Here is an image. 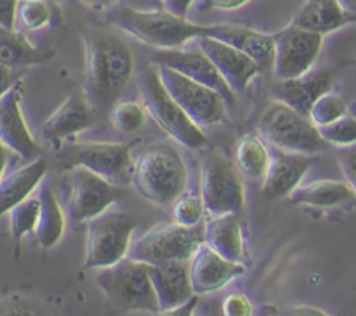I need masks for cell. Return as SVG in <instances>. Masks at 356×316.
Wrapping results in <instances>:
<instances>
[{"label": "cell", "instance_id": "ffe728a7", "mask_svg": "<svg viewBox=\"0 0 356 316\" xmlns=\"http://www.w3.org/2000/svg\"><path fill=\"white\" fill-rule=\"evenodd\" d=\"M334 83V75L329 69H312L301 76L278 80L271 96L277 101L289 104L299 113L308 115L320 96L329 92Z\"/></svg>", "mask_w": 356, "mask_h": 316}, {"label": "cell", "instance_id": "e575fe53", "mask_svg": "<svg viewBox=\"0 0 356 316\" xmlns=\"http://www.w3.org/2000/svg\"><path fill=\"white\" fill-rule=\"evenodd\" d=\"M205 212L204 200L198 197H193V194H181L176 201H174L172 207V217L174 221L179 222L183 226H197L200 222L202 215Z\"/></svg>", "mask_w": 356, "mask_h": 316}, {"label": "cell", "instance_id": "8992f818", "mask_svg": "<svg viewBox=\"0 0 356 316\" xmlns=\"http://www.w3.org/2000/svg\"><path fill=\"white\" fill-rule=\"evenodd\" d=\"M257 128L264 141L284 151L312 155L330 146L308 115L299 113L282 101H275L263 111Z\"/></svg>", "mask_w": 356, "mask_h": 316}, {"label": "cell", "instance_id": "9c48e42d", "mask_svg": "<svg viewBox=\"0 0 356 316\" xmlns=\"http://www.w3.org/2000/svg\"><path fill=\"white\" fill-rule=\"evenodd\" d=\"M159 66L160 78L167 92L176 99V103L188 113V117L200 127L214 125L225 120L226 101L212 87L204 85L169 66Z\"/></svg>", "mask_w": 356, "mask_h": 316}, {"label": "cell", "instance_id": "4dcf8cb0", "mask_svg": "<svg viewBox=\"0 0 356 316\" xmlns=\"http://www.w3.org/2000/svg\"><path fill=\"white\" fill-rule=\"evenodd\" d=\"M51 7L47 0H19L16 10V24L23 31H35L51 21Z\"/></svg>", "mask_w": 356, "mask_h": 316}, {"label": "cell", "instance_id": "5b68a950", "mask_svg": "<svg viewBox=\"0 0 356 316\" xmlns=\"http://www.w3.org/2000/svg\"><path fill=\"white\" fill-rule=\"evenodd\" d=\"M96 283L117 308L127 311H160L148 264L141 260L127 256L117 264L101 267L96 274Z\"/></svg>", "mask_w": 356, "mask_h": 316}, {"label": "cell", "instance_id": "83f0119b", "mask_svg": "<svg viewBox=\"0 0 356 316\" xmlns=\"http://www.w3.org/2000/svg\"><path fill=\"white\" fill-rule=\"evenodd\" d=\"M38 197H40L42 207L35 235H37L40 247H44V249H52V247L63 238V233H65V212H63L61 205H59L58 198L54 197V193H52L49 184H44V186H42Z\"/></svg>", "mask_w": 356, "mask_h": 316}, {"label": "cell", "instance_id": "bcb514c9", "mask_svg": "<svg viewBox=\"0 0 356 316\" xmlns=\"http://www.w3.org/2000/svg\"><path fill=\"white\" fill-rule=\"evenodd\" d=\"M341 2H343V6L356 17V0H341Z\"/></svg>", "mask_w": 356, "mask_h": 316}, {"label": "cell", "instance_id": "8d00e7d4", "mask_svg": "<svg viewBox=\"0 0 356 316\" xmlns=\"http://www.w3.org/2000/svg\"><path fill=\"white\" fill-rule=\"evenodd\" d=\"M222 313L226 316H249L252 315V304L243 294H232L222 304Z\"/></svg>", "mask_w": 356, "mask_h": 316}, {"label": "cell", "instance_id": "9a60e30c", "mask_svg": "<svg viewBox=\"0 0 356 316\" xmlns=\"http://www.w3.org/2000/svg\"><path fill=\"white\" fill-rule=\"evenodd\" d=\"M195 42H197L198 49L214 63L222 78L228 82V85L235 92L245 90V87L252 82L254 76L261 72L259 65L249 54L233 47L228 42L219 40L211 35L195 38Z\"/></svg>", "mask_w": 356, "mask_h": 316}, {"label": "cell", "instance_id": "6da1fadb", "mask_svg": "<svg viewBox=\"0 0 356 316\" xmlns=\"http://www.w3.org/2000/svg\"><path fill=\"white\" fill-rule=\"evenodd\" d=\"M86 51V94L97 111L115 106V101L134 75V56L120 37L89 28L82 33Z\"/></svg>", "mask_w": 356, "mask_h": 316}, {"label": "cell", "instance_id": "d4e9b609", "mask_svg": "<svg viewBox=\"0 0 356 316\" xmlns=\"http://www.w3.org/2000/svg\"><path fill=\"white\" fill-rule=\"evenodd\" d=\"M204 242L229 260L243 259V236L235 212L211 215L204 228Z\"/></svg>", "mask_w": 356, "mask_h": 316}, {"label": "cell", "instance_id": "f35d334b", "mask_svg": "<svg viewBox=\"0 0 356 316\" xmlns=\"http://www.w3.org/2000/svg\"><path fill=\"white\" fill-rule=\"evenodd\" d=\"M249 0H205L202 9H218V10H235L243 7Z\"/></svg>", "mask_w": 356, "mask_h": 316}, {"label": "cell", "instance_id": "4316f807", "mask_svg": "<svg viewBox=\"0 0 356 316\" xmlns=\"http://www.w3.org/2000/svg\"><path fill=\"white\" fill-rule=\"evenodd\" d=\"M51 54L35 47L23 31L0 26V63L9 68L40 65L49 61Z\"/></svg>", "mask_w": 356, "mask_h": 316}, {"label": "cell", "instance_id": "60d3db41", "mask_svg": "<svg viewBox=\"0 0 356 316\" xmlns=\"http://www.w3.org/2000/svg\"><path fill=\"white\" fill-rule=\"evenodd\" d=\"M195 0H163V9L170 10V13L177 14V16L186 17L188 10L193 6Z\"/></svg>", "mask_w": 356, "mask_h": 316}, {"label": "cell", "instance_id": "ba28073f", "mask_svg": "<svg viewBox=\"0 0 356 316\" xmlns=\"http://www.w3.org/2000/svg\"><path fill=\"white\" fill-rule=\"evenodd\" d=\"M204 242V233L197 226H183L179 222L159 224L131 245L129 257L145 264H159L165 260H190L198 245Z\"/></svg>", "mask_w": 356, "mask_h": 316}, {"label": "cell", "instance_id": "30bf717a", "mask_svg": "<svg viewBox=\"0 0 356 316\" xmlns=\"http://www.w3.org/2000/svg\"><path fill=\"white\" fill-rule=\"evenodd\" d=\"M202 200L211 215L240 212L245 191L238 172L226 156L211 151L202 163Z\"/></svg>", "mask_w": 356, "mask_h": 316}, {"label": "cell", "instance_id": "1f68e13d", "mask_svg": "<svg viewBox=\"0 0 356 316\" xmlns=\"http://www.w3.org/2000/svg\"><path fill=\"white\" fill-rule=\"evenodd\" d=\"M146 110L143 104L132 103V101H122L115 103L111 108V124L117 131L124 134H132L145 125Z\"/></svg>", "mask_w": 356, "mask_h": 316}, {"label": "cell", "instance_id": "f6af8a7d", "mask_svg": "<svg viewBox=\"0 0 356 316\" xmlns=\"http://www.w3.org/2000/svg\"><path fill=\"white\" fill-rule=\"evenodd\" d=\"M291 315H325V313L315 308H294L291 311Z\"/></svg>", "mask_w": 356, "mask_h": 316}, {"label": "cell", "instance_id": "603a6c76", "mask_svg": "<svg viewBox=\"0 0 356 316\" xmlns=\"http://www.w3.org/2000/svg\"><path fill=\"white\" fill-rule=\"evenodd\" d=\"M355 21L356 17L343 6L341 0H306L292 23L305 30L327 35Z\"/></svg>", "mask_w": 356, "mask_h": 316}, {"label": "cell", "instance_id": "7bdbcfd3", "mask_svg": "<svg viewBox=\"0 0 356 316\" xmlns=\"http://www.w3.org/2000/svg\"><path fill=\"white\" fill-rule=\"evenodd\" d=\"M9 155H10V149L0 141V181H2L3 174H6V167L7 162H9Z\"/></svg>", "mask_w": 356, "mask_h": 316}, {"label": "cell", "instance_id": "3957f363", "mask_svg": "<svg viewBox=\"0 0 356 316\" xmlns=\"http://www.w3.org/2000/svg\"><path fill=\"white\" fill-rule=\"evenodd\" d=\"M186 183V163L174 146H155L136 162L132 184L141 197L160 207L174 203L184 193Z\"/></svg>", "mask_w": 356, "mask_h": 316}, {"label": "cell", "instance_id": "cb8c5ba5", "mask_svg": "<svg viewBox=\"0 0 356 316\" xmlns=\"http://www.w3.org/2000/svg\"><path fill=\"white\" fill-rule=\"evenodd\" d=\"M45 172H47V162L44 158H35L28 165L7 174L0 181V217L9 214L13 207L19 201L26 200L35 188L42 183Z\"/></svg>", "mask_w": 356, "mask_h": 316}, {"label": "cell", "instance_id": "277c9868", "mask_svg": "<svg viewBox=\"0 0 356 316\" xmlns=\"http://www.w3.org/2000/svg\"><path fill=\"white\" fill-rule=\"evenodd\" d=\"M139 96L145 106L146 113L152 115L153 120L160 125V128L167 132L172 139L186 148L198 149L207 146V135L202 132L200 125L195 124L186 111L176 103L172 96L167 92L162 78H160L159 66L152 63V66L145 68L138 78Z\"/></svg>", "mask_w": 356, "mask_h": 316}, {"label": "cell", "instance_id": "484cf974", "mask_svg": "<svg viewBox=\"0 0 356 316\" xmlns=\"http://www.w3.org/2000/svg\"><path fill=\"white\" fill-rule=\"evenodd\" d=\"M356 193L353 188L343 181H315L306 186H298L289 198L296 205H312V207H336L344 201L353 200Z\"/></svg>", "mask_w": 356, "mask_h": 316}, {"label": "cell", "instance_id": "b9f144b4", "mask_svg": "<svg viewBox=\"0 0 356 316\" xmlns=\"http://www.w3.org/2000/svg\"><path fill=\"white\" fill-rule=\"evenodd\" d=\"M125 6L139 10L163 9V0H124Z\"/></svg>", "mask_w": 356, "mask_h": 316}, {"label": "cell", "instance_id": "2e32d148", "mask_svg": "<svg viewBox=\"0 0 356 316\" xmlns=\"http://www.w3.org/2000/svg\"><path fill=\"white\" fill-rule=\"evenodd\" d=\"M23 80H17L2 97H0V141L21 158L38 156L40 148L28 128L21 111Z\"/></svg>", "mask_w": 356, "mask_h": 316}, {"label": "cell", "instance_id": "ac0fdd59", "mask_svg": "<svg viewBox=\"0 0 356 316\" xmlns=\"http://www.w3.org/2000/svg\"><path fill=\"white\" fill-rule=\"evenodd\" d=\"M96 111L97 110L89 101L86 90L83 92L75 90L45 120L44 127H42V138L49 142H56L87 131L96 124Z\"/></svg>", "mask_w": 356, "mask_h": 316}, {"label": "cell", "instance_id": "8fae6325", "mask_svg": "<svg viewBox=\"0 0 356 316\" xmlns=\"http://www.w3.org/2000/svg\"><path fill=\"white\" fill-rule=\"evenodd\" d=\"M275 37L273 73L277 80L294 78L312 72L322 52L323 35L291 23Z\"/></svg>", "mask_w": 356, "mask_h": 316}, {"label": "cell", "instance_id": "ee69618b", "mask_svg": "<svg viewBox=\"0 0 356 316\" xmlns=\"http://www.w3.org/2000/svg\"><path fill=\"white\" fill-rule=\"evenodd\" d=\"M87 6L96 7V9H106V7H113L117 0H82Z\"/></svg>", "mask_w": 356, "mask_h": 316}, {"label": "cell", "instance_id": "7402d4cb", "mask_svg": "<svg viewBox=\"0 0 356 316\" xmlns=\"http://www.w3.org/2000/svg\"><path fill=\"white\" fill-rule=\"evenodd\" d=\"M211 37L225 40L233 47L249 54L259 65L261 69L273 68L275 61V37L236 24H216Z\"/></svg>", "mask_w": 356, "mask_h": 316}, {"label": "cell", "instance_id": "d6986e66", "mask_svg": "<svg viewBox=\"0 0 356 316\" xmlns=\"http://www.w3.org/2000/svg\"><path fill=\"white\" fill-rule=\"evenodd\" d=\"M153 288L159 297L160 311H167L186 304L193 297V285L190 278L188 260H165L159 264H148Z\"/></svg>", "mask_w": 356, "mask_h": 316}, {"label": "cell", "instance_id": "d590c367", "mask_svg": "<svg viewBox=\"0 0 356 316\" xmlns=\"http://www.w3.org/2000/svg\"><path fill=\"white\" fill-rule=\"evenodd\" d=\"M337 160H339L344 177H346V183L353 188L356 193V142L350 146H343L337 153Z\"/></svg>", "mask_w": 356, "mask_h": 316}, {"label": "cell", "instance_id": "f1b7e54d", "mask_svg": "<svg viewBox=\"0 0 356 316\" xmlns=\"http://www.w3.org/2000/svg\"><path fill=\"white\" fill-rule=\"evenodd\" d=\"M236 165L249 179H264L270 167V153L261 139L256 135H243L236 146Z\"/></svg>", "mask_w": 356, "mask_h": 316}, {"label": "cell", "instance_id": "4fadbf2b", "mask_svg": "<svg viewBox=\"0 0 356 316\" xmlns=\"http://www.w3.org/2000/svg\"><path fill=\"white\" fill-rule=\"evenodd\" d=\"M73 167H87L110 183L127 186L134 179L136 163L124 142H86L73 149L70 169Z\"/></svg>", "mask_w": 356, "mask_h": 316}, {"label": "cell", "instance_id": "52a82bcc", "mask_svg": "<svg viewBox=\"0 0 356 316\" xmlns=\"http://www.w3.org/2000/svg\"><path fill=\"white\" fill-rule=\"evenodd\" d=\"M136 224L138 221L134 215L110 208L87 221V252L83 266L87 269H101L127 257Z\"/></svg>", "mask_w": 356, "mask_h": 316}, {"label": "cell", "instance_id": "7a4b0ae2", "mask_svg": "<svg viewBox=\"0 0 356 316\" xmlns=\"http://www.w3.org/2000/svg\"><path fill=\"white\" fill-rule=\"evenodd\" d=\"M110 21L118 30L127 31L143 44L155 49H179L186 42L211 35L216 24H195L186 17L167 9L139 10L120 6L110 14Z\"/></svg>", "mask_w": 356, "mask_h": 316}, {"label": "cell", "instance_id": "44dd1931", "mask_svg": "<svg viewBox=\"0 0 356 316\" xmlns=\"http://www.w3.org/2000/svg\"><path fill=\"white\" fill-rule=\"evenodd\" d=\"M312 167L305 153L277 149L263 179V194L266 198L289 197L301 184V179Z\"/></svg>", "mask_w": 356, "mask_h": 316}, {"label": "cell", "instance_id": "e0dca14e", "mask_svg": "<svg viewBox=\"0 0 356 316\" xmlns=\"http://www.w3.org/2000/svg\"><path fill=\"white\" fill-rule=\"evenodd\" d=\"M243 273V264L229 260L202 242L190 259V278L197 295L221 290Z\"/></svg>", "mask_w": 356, "mask_h": 316}, {"label": "cell", "instance_id": "f546056e", "mask_svg": "<svg viewBox=\"0 0 356 316\" xmlns=\"http://www.w3.org/2000/svg\"><path fill=\"white\" fill-rule=\"evenodd\" d=\"M40 197H28L26 200L19 201L16 207L9 210L10 235L14 242H21L24 235L33 233L37 229L38 217H40Z\"/></svg>", "mask_w": 356, "mask_h": 316}, {"label": "cell", "instance_id": "d6a6232c", "mask_svg": "<svg viewBox=\"0 0 356 316\" xmlns=\"http://www.w3.org/2000/svg\"><path fill=\"white\" fill-rule=\"evenodd\" d=\"M344 115H348L346 103H344L343 97L330 92V90L320 96L312 106V111H309V118H312L316 127L332 124V122L339 120Z\"/></svg>", "mask_w": 356, "mask_h": 316}, {"label": "cell", "instance_id": "836d02e7", "mask_svg": "<svg viewBox=\"0 0 356 316\" xmlns=\"http://www.w3.org/2000/svg\"><path fill=\"white\" fill-rule=\"evenodd\" d=\"M320 134L329 144L334 146H350L356 142V118L351 115H344L339 120L332 122L329 125L318 127Z\"/></svg>", "mask_w": 356, "mask_h": 316}, {"label": "cell", "instance_id": "7c38bea8", "mask_svg": "<svg viewBox=\"0 0 356 316\" xmlns=\"http://www.w3.org/2000/svg\"><path fill=\"white\" fill-rule=\"evenodd\" d=\"M70 174L68 214L72 222L90 221L122 198L124 190L87 167H73Z\"/></svg>", "mask_w": 356, "mask_h": 316}, {"label": "cell", "instance_id": "74e56055", "mask_svg": "<svg viewBox=\"0 0 356 316\" xmlns=\"http://www.w3.org/2000/svg\"><path fill=\"white\" fill-rule=\"evenodd\" d=\"M19 0H0V26L16 28V10Z\"/></svg>", "mask_w": 356, "mask_h": 316}, {"label": "cell", "instance_id": "ab89813d", "mask_svg": "<svg viewBox=\"0 0 356 316\" xmlns=\"http://www.w3.org/2000/svg\"><path fill=\"white\" fill-rule=\"evenodd\" d=\"M13 69L14 68H9V66H6L0 63V97H2L3 94H6L7 90H9L10 87H13L14 83L19 80V76L14 75Z\"/></svg>", "mask_w": 356, "mask_h": 316}, {"label": "cell", "instance_id": "5bb4252c", "mask_svg": "<svg viewBox=\"0 0 356 316\" xmlns=\"http://www.w3.org/2000/svg\"><path fill=\"white\" fill-rule=\"evenodd\" d=\"M152 63L160 66H169L204 85L218 90L226 103L233 104L236 101V92L228 85L214 63L207 58V54L197 51H183V49H156L152 54Z\"/></svg>", "mask_w": 356, "mask_h": 316}]
</instances>
